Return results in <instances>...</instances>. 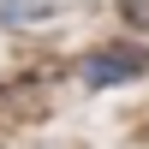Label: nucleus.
<instances>
[{
    "label": "nucleus",
    "mask_w": 149,
    "mask_h": 149,
    "mask_svg": "<svg viewBox=\"0 0 149 149\" xmlns=\"http://www.w3.org/2000/svg\"><path fill=\"white\" fill-rule=\"evenodd\" d=\"M149 72V48H107V54L84 60V84L90 90H113V84H131Z\"/></svg>",
    "instance_id": "f257e3e1"
},
{
    "label": "nucleus",
    "mask_w": 149,
    "mask_h": 149,
    "mask_svg": "<svg viewBox=\"0 0 149 149\" xmlns=\"http://www.w3.org/2000/svg\"><path fill=\"white\" fill-rule=\"evenodd\" d=\"M48 0H0V24H36V18H48Z\"/></svg>",
    "instance_id": "f03ea898"
}]
</instances>
